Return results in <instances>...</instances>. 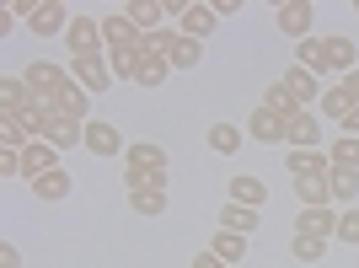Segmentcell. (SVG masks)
I'll list each match as a JSON object with an SVG mask.
<instances>
[{
    "label": "cell",
    "instance_id": "cell-1",
    "mask_svg": "<svg viewBox=\"0 0 359 268\" xmlns=\"http://www.w3.org/2000/svg\"><path fill=\"white\" fill-rule=\"evenodd\" d=\"M311 22H316V6H311V0H273V27L285 32V38L306 43V38H311Z\"/></svg>",
    "mask_w": 359,
    "mask_h": 268
},
{
    "label": "cell",
    "instance_id": "cell-2",
    "mask_svg": "<svg viewBox=\"0 0 359 268\" xmlns=\"http://www.w3.org/2000/svg\"><path fill=\"white\" fill-rule=\"evenodd\" d=\"M22 81H27L32 97H54V91L70 81V65H60V60H27V65H22Z\"/></svg>",
    "mask_w": 359,
    "mask_h": 268
},
{
    "label": "cell",
    "instance_id": "cell-3",
    "mask_svg": "<svg viewBox=\"0 0 359 268\" xmlns=\"http://www.w3.org/2000/svg\"><path fill=\"white\" fill-rule=\"evenodd\" d=\"M65 48H70V60L81 54H102V16H70V32H65Z\"/></svg>",
    "mask_w": 359,
    "mask_h": 268
},
{
    "label": "cell",
    "instance_id": "cell-4",
    "mask_svg": "<svg viewBox=\"0 0 359 268\" xmlns=\"http://www.w3.org/2000/svg\"><path fill=\"white\" fill-rule=\"evenodd\" d=\"M70 81H81V86L97 97V91L113 86V65H107V48L102 54H81V60H70Z\"/></svg>",
    "mask_w": 359,
    "mask_h": 268
},
{
    "label": "cell",
    "instance_id": "cell-5",
    "mask_svg": "<svg viewBox=\"0 0 359 268\" xmlns=\"http://www.w3.org/2000/svg\"><path fill=\"white\" fill-rule=\"evenodd\" d=\"M279 86H285L300 107H316V102H322V75H311L306 65H285V70H279Z\"/></svg>",
    "mask_w": 359,
    "mask_h": 268
},
{
    "label": "cell",
    "instance_id": "cell-6",
    "mask_svg": "<svg viewBox=\"0 0 359 268\" xmlns=\"http://www.w3.org/2000/svg\"><path fill=\"white\" fill-rule=\"evenodd\" d=\"M354 65H359L354 38H344V32H327V38H322V75H348Z\"/></svg>",
    "mask_w": 359,
    "mask_h": 268
},
{
    "label": "cell",
    "instance_id": "cell-7",
    "mask_svg": "<svg viewBox=\"0 0 359 268\" xmlns=\"http://www.w3.org/2000/svg\"><path fill=\"white\" fill-rule=\"evenodd\" d=\"M247 129V140H257V145H290V123L279 119V113H269V107H252V119L241 123Z\"/></svg>",
    "mask_w": 359,
    "mask_h": 268
},
{
    "label": "cell",
    "instance_id": "cell-8",
    "mask_svg": "<svg viewBox=\"0 0 359 268\" xmlns=\"http://www.w3.org/2000/svg\"><path fill=\"white\" fill-rule=\"evenodd\" d=\"M54 113L60 119H75V123H91L86 113H91V91L81 86V81H65L60 91H54Z\"/></svg>",
    "mask_w": 359,
    "mask_h": 268
},
{
    "label": "cell",
    "instance_id": "cell-9",
    "mask_svg": "<svg viewBox=\"0 0 359 268\" xmlns=\"http://www.w3.org/2000/svg\"><path fill=\"white\" fill-rule=\"evenodd\" d=\"M86 150H91V156H102V161H107V156H123V150H129V145H123L118 123H107V119H91V123H86Z\"/></svg>",
    "mask_w": 359,
    "mask_h": 268
},
{
    "label": "cell",
    "instance_id": "cell-10",
    "mask_svg": "<svg viewBox=\"0 0 359 268\" xmlns=\"http://www.w3.org/2000/svg\"><path fill=\"white\" fill-rule=\"evenodd\" d=\"M27 32H38V38H60V32H70V11H65V0H43V6L32 11Z\"/></svg>",
    "mask_w": 359,
    "mask_h": 268
},
{
    "label": "cell",
    "instance_id": "cell-11",
    "mask_svg": "<svg viewBox=\"0 0 359 268\" xmlns=\"http://www.w3.org/2000/svg\"><path fill=\"white\" fill-rule=\"evenodd\" d=\"M140 38H145V32L129 22V11H107L102 16V43L107 48H140Z\"/></svg>",
    "mask_w": 359,
    "mask_h": 268
},
{
    "label": "cell",
    "instance_id": "cell-12",
    "mask_svg": "<svg viewBox=\"0 0 359 268\" xmlns=\"http://www.w3.org/2000/svg\"><path fill=\"white\" fill-rule=\"evenodd\" d=\"M285 166H290V177H332L327 145L322 150H285Z\"/></svg>",
    "mask_w": 359,
    "mask_h": 268
},
{
    "label": "cell",
    "instance_id": "cell-13",
    "mask_svg": "<svg viewBox=\"0 0 359 268\" xmlns=\"http://www.w3.org/2000/svg\"><path fill=\"white\" fill-rule=\"evenodd\" d=\"M332 231H338V209H332V204L300 209V215H295V236H322V241H332Z\"/></svg>",
    "mask_w": 359,
    "mask_h": 268
},
{
    "label": "cell",
    "instance_id": "cell-14",
    "mask_svg": "<svg viewBox=\"0 0 359 268\" xmlns=\"http://www.w3.org/2000/svg\"><path fill=\"white\" fill-rule=\"evenodd\" d=\"M215 27H220L215 6H188V11H182V22H177V32H182V38H194V43H204Z\"/></svg>",
    "mask_w": 359,
    "mask_h": 268
},
{
    "label": "cell",
    "instance_id": "cell-15",
    "mask_svg": "<svg viewBox=\"0 0 359 268\" xmlns=\"http://www.w3.org/2000/svg\"><path fill=\"white\" fill-rule=\"evenodd\" d=\"M54 150H86V123H75V119H60L54 113V123H48V134H43Z\"/></svg>",
    "mask_w": 359,
    "mask_h": 268
},
{
    "label": "cell",
    "instance_id": "cell-16",
    "mask_svg": "<svg viewBox=\"0 0 359 268\" xmlns=\"http://www.w3.org/2000/svg\"><path fill=\"white\" fill-rule=\"evenodd\" d=\"M257 220H263V209H247V204H231V199H225V209H220V231L252 236V231H257Z\"/></svg>",
    "mask_w": 359,
    "mask_h": 268
},
{
    "label": "cell",
    "instance_id": "cell-17",
    "mask_svg": "<svg viewBox=\"0 0 359 268\" xmlns=\"http://www.w3.org/2000/svg\"><path fill=\"white\" fill-rule=\"evenodd\" d=\"M225 194H231V204H247V209H263V204H269L263 177H247V172H241V177H231V188H225Z\"/></svg>",
    "mask_w": 359,
    "mask_h": 268
},
{
    "label": "cell",
    "instance_id": "cell-18",
    "mask_svg": "<svg viewBox=\"0 0 359 268\" xmlns=\"http://www.w3.org/2000/svg\"><path fill=\"white\" fill-rule=\"evenodd\" d=\"M123 166H135V172H166V150L150 145V140H140V145L123 150Z\"/></svg>",
    "mask_w": 359,
    "mask_h": 268
},
{
    "label": "cell",
    "instance_id": "cell-19",
    "mask_svg": "<svg viewBox=\"0 0 359 268\" xmlns=\"http://www.w3.org/2000/svg\"><path fill=\"white\" fill-rule=\"evenodd\" d=\"M22 107H32V91L22 75H6L0 81V119H11V113H22Z\"/></svg>",
    "mask_w": 359,
    "mask_h": 268
},
{
    "label": "cell",
    "instance_id": "cell-20",
    "mask_svg": "<svg viewBox=\"0 0 359 268\" xmlns=\"http://www.w3.org/2000/svg\"><path fill=\"white\" fill-rule=\"evenodd\" d=\"M290 150H322V119L316 113H300L290 123Z\"/></svg>",
    "mask_w": 359,
    "mask_h": 268
},
{
    "label": "cell",
    "instance_id": "cell-21",
    "mask_svg": "<svg viewBox=\"0 0 359 268\" xmlns=\"http://www.w3.org/2000/svg\"><path fill=\"white\" fill-rule=\"evenodd\" d=\"M204 140H210L215 156H236V150L247 145V129H236V123H210V134H204Z\"/></svg>",
    "mask_w": 359,
    "mask_h": 268
},
{
    "label": "cell",
    "instance_id": "cell-22",
    "mask_svg": "<svg viewBox=\"0 0 359 268\" xmlns=\"http://www.w3.org/2000/svg\"><path fill=\"white\" fill-rule=\"evenodd\" d=\"M123 11H129V22H135L140 32H156L166 22V6H161V0H129Z\"/></svg>",
    "mask_w": 359,
    "mask_h": 268
},
{
    "label": "cell",
    "instance_id": "cell-23",
    "mask_svg": "<svg viewBox=\"0 0 359 268\" xmlns=\"http://www.w3.org/2000/svg\"><path fill=\"white\" fill-rule=\"evenodd\" d=\"M27 188H32L38 199H43V204H60V199H70V188H75V182H70V172L60 166V172H48V177L27 182Z\"/></svg>",
    "mask_w": 359,
    "mask_h": 268
},
{
    "label": "cell",
    "instance_id": "cell-24",
    "mask_svg": "<svg viewBox=\"0 0 359 268\" xmlns=\"http://www.w3.org/2000/svg\"><path fill=\"white\" fill-rule=\"evenodd\" d=\"M263 107H269V113H279V119H285V123H295V119H300V113H311V107H300V102H295V97H290V91H285V86H279V81H273V86H269V91H263Z\"/></svg>",
    "mask_w": 359,
    "mask_h": 268
},
{
    "label": "cell",
    "instance_id": "cell-25",
    "mask_svg": "<svg viewBox=\"0 0 359 268\" xmlns=\"http://www.w3.org/2000/svg\"><path fill=\"white\" fill-rule=\"evenodd\" d=\"M327 161H332V172H359V140L354 134H338L327 145Z\"/></svg>",
    "mask_w": 359,
    "mask_h": 268
},
{
    "label": "cell",
    "instance_id": "cell-26",
    "mask_svg": "<svg viewBox=\"0 0 359 268\" xmlns=\"http://www.w3.org/2000/svg\"><path fill=\"white\" fill-rule=\"evenodd\" d=\"M107 65H113V81H140L145 54H140V48H107Z\"/></svg>",
    "mask_w": 359,
    "mask_h": 268
},
{
    "label": "cell",
    "instance_id": "cell-27",
    "mask_svg": "<svg viewBox=\"0 0 359 268\" xmlns=\"http://www.w3.org/2000/svg\"><path fill=\"white\" fill-rule=\"evenodd\" d=\"M354 97H348V91H344V81H338V86H327V91H322V119H332V123H344L348 119V113H354Z\"/></svg>",
    "mask_w": 359,
    "mask_h": 268
},
{
    "label": "cell",
    "instance_id": "cell-28",
    "mask_svg": "<svg viewBox=\"0 0 359 268\" xmlns=\"http://www.w3.org/2000/svg\"><path fill=\"white\" fill-rule=\"evenodd\" d=\"M295 199H300V209H322V204H332L327 177H295Z\"/></svg>",
    "mask_w": 359,
    "mask_h": 268
},
{
    "label": "cell",
    "instance_id": "cell-29",
    "mask_svg": "<svg viewBox=\"0 0 359 268\" xmlns=\"http://www.w3.org/2000/svg\"><path fill=\"white\" fill-rule=\"evenodd\" d=\"M327 194H332V204L354 209V199H359V172H332V177H327Z\"/></svg>",
    "mask_w": 359,
    "mask_h": 268
},
{
    "label": "cell",
    "instance_id": "cell-30",
    "mask_svg": "<svg viewBox=\"0 0 359 268\" xmlns=\"http://www.w3.org/2000/svg\"><path fill=\"white\" fill-rule=\"evenodd\" d=\"M123 188L129 194H166V172H135V166H123Z\"/></svg>",
    "mask_w": 359,
    "mask_h": 268
},
{
    "label": "cell",
    "instance_id": "cell-31",
    "mask_svg": "<svg viewBox=\"0 0 359 268\" xmlns=\"http://www.w3.org/2000/svg\"><path fill=\"white\" fill-rule=\"evenodd\" d=\"M210 253L220 257V263H241V257H247V236H236V231H220Z\"/></svg>",
    "mask_w": 359,
    "mask_h": 268
},
{
    "label": "cell",
    "instance_id": "cell-32",
    "mask_svg": "<svg viewBox=\"0 0 359 268\" xmlns=\"http://www.w3.org/2000/svg\"><path fill=\"white\" fill-rule=\"evenodd\" d=\"M166 75H172V60H161V54H150V60L140 65V81H135V86L156 91V86H166Z\"/></svg>",
    "mask_w": 359,
    "mask_h": 268
},
{
    "label": "cell",
    "instance_id": "cell-33",
    "mask_svg": "<svg viewBox=\"0 0 359 268\" xmlns=\"http://www.w3.org/2000/svg\"><path fill=\"white\" fill-rule=\"evenodd\" d=\"M322 253H327L322 236H290V257L295 263H322Z\"/></svg>",
    "mask_w": 359,
    "mask_h": 268
},
{
    "label": "cell",
    "instance_id": "cell-34",
    "mask_svg": "<svg viewBox=\"0 0 359 268\" xmlns=\"http://www.w3.org/2000/svg\"><path fill=\"white\" fill-rule=\"evenodd\" d=\"M194 65H204V43L177 38V48H172V70H194Z\"/></svg>",
    "mask_w": 359,
    "mask_h": 268
},
{
    "label": "cell",
    "instance_id": "cell-35",
    "mask_svg": "<svg viewBox=\"0 0 359 268\" xmlns=\"http://www.w3.org/2000/svg\"><path fill=\"white\" fill-rule=\"evenodd\" d=\"M32 145V134L22 129L16 119H0V150H27Z\"/></svg>",
    "mask_w": 359,
    "mask_h": 268
},
{
    "label": "cell",
    "instance_id": "cell-36",
    "mask_svg": "<svg viewBox=\"0 0 359 268\" xmlns=\"http://www.w3.org/2000/svg\"><path fill=\"white\" fill-rule=\"evenodd\" d=\"M332 241L359 247V209H338V231H332Z\"/></svg>",
    "mask_w": 359,
    "mask_h": 268
},
{
    "label": "cell",
    "instance_id": "cell-37",
    "mask_svg": "<svg viewBox=\"0 0 359 268\" xmlns=\"http://www.w3.org/2000/svg\"><path fill=\"white\" fill-rule=\"evenodd\" d=\"M295 65H306L311 75H322V38H306V43H295Z\"/></svg>",
    "mask_w": 359,
    "mask_h": 268
},
{
    "label": "cell",
    "instance_id": "cell-38",
    "mask_svg": "<svg viewBox=\"0 0 359 268\" xmlns=\"http://www.w3.org/2000/svg\"><path fill=\"white\" fill-rule=\"evenodd\" d=\"M129 209L156 220V215H166V194H129Z\"/></svg>",
    "mask_w": 359,
    "mask_h": 268
},
{
    "label": "cell",
    "instance_id": "cell-39",
    "mask_svg": "<svg viewBox=\"0 0 359 268\" xmlns=\"http://www.w3.org/2000/svg\"><path fill=\"white\" fill-rule=\"evenodd\" d=\"M0 177H22V150H0Z\"/></svg>",
    "mask_w": 359,
    "mask_h": 268
},
{
    "label": "cell",
    "instance_id": "cell-40",
    "mask_svg": "<svg viewBox=\"0 0 359 268\" xmlns=\"http://www.w3.org/2000/svg\"><path fill=\"white\" fill-rule=\"evenodd\" d=\"M241 6H247V0H215V16H220V22H225V16H236Z\"/></svg>",
    "mask_w": 359,
    "mask_h": 268
},
{
    "label": "cell",
    "instance_id": "cell-41",
    "mask_svg": "<svg viewBox=\"0 0 359 268\" xmlns=\"http://www.w3.org/2000/svg\"><path fill=\"white\" fill-rule=\"evenodd\" d=\"M0 268H22V253H16L11 241H6V247H0Z\"/></svg>",
    "mask_w": 359,
    "mask_h": 268
},
{
    "label": "cell",
    "instance_id": "cell-42",
    "mask_svg": "<svg viewBox=\"0 0 359 268\" xmlns=\"http://www.w3.org/2000/svg\"><path fill=\"white\" fill-rule=\"evenodd\" d=\"M344 91H348V97H354V102H359V65H354V70L344 75Z\"/></svg>",
    "mask_w": 359,
    "mask_h": 268
},
{
    "label": "cell",
    "instance_id": "cell-43",
    "mask_svg": "<svg viewBox=\"0 0 359 268\" xmlns=\"http://www.w3.org/2000/svg\"><path fill=\"white\" fill-rule=\"evenodd\" d=\"M194 268H231V263H220L215 253H198V257H194Z\"/></svg>",
    "mask_w": 359,
    "mask_h": 268
},
{
    "label": "cell",
    "instance_id": "cell-44",
    "mask_svg": "<svg viewBox=\"0 0 359 268\" xmlns=\"http://www.w3.org/2000/svg\"><path fill=\"white\" fill-rule=\"evenodd\" d=\"M338 129H344V134H354V140H359V107H354V113H348L344 123H338Z\"/></svg>",
    "mask_w": 359,
    "mask_h": 268
},
{
    "label": "cell",
    "instance_id": "cell-45",
    "mask_svg": "<svg viewBox=\"0 0 359 268\" xmlns=\"http://www.w3.org/2000/svg\"><path fill=\"white\" fill-rule=\"evenodd\" d=\"M354 16H359V0H354Z\"/></svg>",
    "mask_w": 359,
    "mask_h": 268
}]
</instances>
